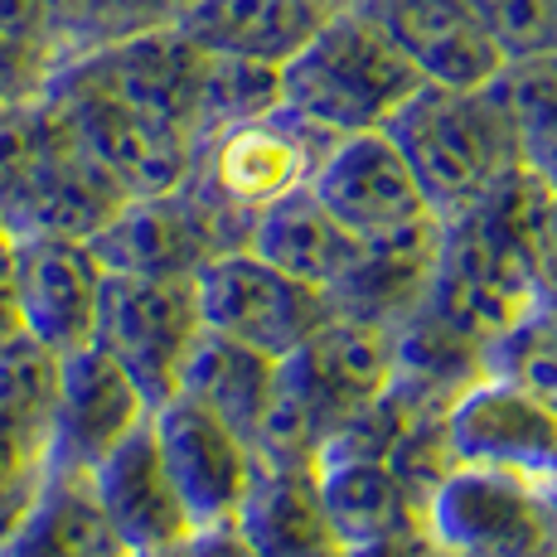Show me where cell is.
I'll use <instances>...</instances> for the list:
<instances>
[{
    "mask_svg": "<svg viewBox=\"0 0 557 557\" xmlns=\"http://www.w3.org/2000/svg\"><path fill=\"white\" fill-rule=\"evenodd\" d=\"M330 146H335V136H325L282 102L248 116V122L203 136L180 189L195 203L213 252L248 248L262 209L306 189Z\"/></svg>",
    "mask_w": 557,
    "mask_h": 557,
    "instance_id": "obj_1",
    "label": "cell"
},
{
    "mask_svg": "<svg viewBox=\"0 0 557 557\" xmlns=\"http://www.w3.org/2000/svg\"><path fill=\"white\" fill-rule=\"evenodd\" d=\"M122 203L49 98L0 112V228L10 238H92Z\"/></svg>",
    "mask_w": 557,
    "mask_h": 557,
    "instance_id": "obj_2",
    "label": "cell"
},
{
    "mask_svg": "<svg viewBox=\"0 0 557 557\" xmlns=\"http://www.w3.org/2000/svg\"><path fill=\"white\" fill-rule=\"evenodd\" d=\"M388 141L403 151L422 199L436 219H456L480 203L499 180L519 165V136H513L505 107L485 88H422L383 122Z\"/></svg>",
    "mask_w": 557,
    "mask_h": 557,
    "instance_id": "obj_3",
    "label": "cell"
},
{
    "mask_svg": "<svg viewBox=\"0 0 557 557\" xmlns=\"http://www.w3.org/2000/svg\"><path fill=\"white\" fill-rule=\"evenodd\" d=\"M422 88L417 69L359 5H339L292 59L276 69L282 107L325 136L383 132L398 107Z\"/></svg>",
    "mask_w": 557,
    "mask_h": 557,
    "instance_id": "obj_4",
    "label": "cell"
},
{
    "mask_svg": "<svg viewBox=\"0 0 557 557\" xmlns=\"http://www.w3.org/2000/svg\"><path fill=\"white\" fill-rule=\"evenodd\" d=\"M426 529L451 557H557L548 480L495 466H456L426 499Z\"/></svg>",
    "mask_w": 557,
    "mask_h": 557,
    "instance_id": "obj_5",
    "label": "cell"
},
{
    "mask_svg": "<svg viewBox=\"0 0 557 557\" xmlns=\"http://www.w3.org/2000/svg\"><path fill=\"white\" fill-rule=\"evenodd\" d=\"M45 98L59 107L73 141L98 160L102 175L112 180L126 199L165 195V189L185 185L189 160H195V141H189L180 126L112 98V92L78 78V73L63 69V63L53 69Z\"/></svg>",
    "mask_w": 557,
    "mask_h": 557,
    "instance_id": "obj_6",
    "label": "cell"
},
{
    "mask_svg": "<svg viewBox=\"0 0 557 557\" xmlns=\"http://www.w3.org/2000/svg\"><path fill=\"white\" fill-rule=\"evenodd\" d=\"M203 330L195 276H116L102 272L98 315H92V345L107 349L132 383L141 388L146 407H160L175 393L180 363Z\"/></svg>",
    "mask_w": 557,
    "mask_h": 557,
    "instance_id": "obj_7",
    "label": "cell"
},
{
    "mask_svg": "<svg viewBox=\"0 0 557 557\" xmlns=\"http://www.w3.org/2000/svg\"><path fill=\"white\" fill-rule=\"evenodd\" d=\"M195 301L203 330L286 359L335 315L325 292L286 276L282 267L262 262L257 252H219L195 272Z\"/></svg>",
    "mask_w": 557,
    "mask_h": 557,
    "instance_id": "obj_8",
    "label": "cell"
},
{
    "mask_svg": "<svg viewBox=\"0 0 557 557\" xmlns=\"http://www.w3.org/2000/svg\"><path fill=\"white\" fill-rule=\"evenodd\" d=\"M310 195L325 203L363 248H398L442 228L432 203L422 199L403 151L388 132L339 136L310 175Z\"/></svg>",
    "mask_w": 557,
    "mask_h": 557,
    "instance_id": "obj_9",
    "label": "cell"
},
{
    "mask_svg": "<svg viewBox=\"0 0 557 557\" xmlns=\"http://www.w3.org/2000/svg\"><path fill=\"white\" fill-rule=\"evenodd\" d=\"M151 432L170 480H175L185 513L195 529L233 523L243 490L252 480V442L238 436L219 412L199 407L185 393H170L151 407Z\"/></svg>",
    "mask_w": 557,
    "mask_h": 557,
    "instance_id": "obj_10",
    "label": "cell"
},
{
    "mask_svg": "<svg viewBox=\"0 0 557 557\" xmlns=\"http://www.w3.org/2000/svg\"><path fill=\"white\" fill-rule=\"evenodd\" d=\"M282 383L296 393L320 432H335L369 403H379L393 383V330L379 320L330 315L296 355L282 359Z\"/></svg>",
    "mask_w": 557,
    "mask_h": 557,
    "instance_id": "obj_11",
    "label": "cell"
},
{
    "mask_svg": "<svg viewBox=\"0 0 557 557\" xmlns=\"http://www.w3.org/2000/svg\"><path fill=\"white\" fill-rule=\"evenodd\" d=\"M456 466H495L529 480H557V407L509 379L480 373L446 412Z\"/></svg>",
    "mask_w": 557,
    "mask_h": 557,
    "instance_id": "obj_12",
    "label": "cell"
},
{
    "mask_svg": "<svg viewBox=\"0 0 557 557\" xmlns=\"http://www.w3.org/2000/svg\"><path fill=\"white\" fill-rule=\"evenodd\" d=\"M146 417H151V407H146L141 388L107 349H98L92 339L69 349V355H59L45 470H92Z\"/></svg>",
    "mask_w": 557,
    "mask_h": 557,
    "instance_id": "obj_13",
    "label": "cell"
},
{
    "mask_svg": "<svg viewBox=\"0 0 557 557\" xmlns=\"http://www.w3.org/2000/svg\"><path fill=\"white\" fill-rule=\"evenodd\" d=\"M63 69L98 83L112 98L160 116V122L180 126V132L195 141L199 83H203V69H209V53L189 45L180 29H160V35H141V39L107 45V49L73 53V59H63Z\"/></svg>",
    "mask_w": 557,
    "mask_h": 557,
    "instance_id": "obj_14",
    "label": "cell"
},
{
    "mask_svg": "<svg viewBox=\"0 0 557 557\" xmlns=\"http://www.w3.org/2000/svg\"><path fill=\"white\" fill-rule=\"evenodd\" d=\"M359 10L393 39V49L436 88H485L505 53L485 35L470 0H359Z\"/></svg>",
    "mask_w": 557,
    "mask_h": 557,
    "instance_id": "obj_15",
    "label": "cell"
},
{
    "mask_svg": "<svg viewBox=\"0 0 557 557\" xmlns=\"http://www.w3.org/2000/svg\"><path fill=\"white\" fill-rule=\"evenodd\" d=\"M88 475H92V490H98L107 519H112L116 539L126 543L132 557L165 553L195 533V523H189V513H185V499H180L175 480H170L165 460H160L151 417L136 422Z\"/></svg>",
    "mask_w": 557,
    "mask_h": 557,
    "instance_id": "obj_16",
    "label": "cell"
},
{
    "mask_svg": "<svg viewBox=\"0 0 557 557\" xmlns=\"http://www.w3.org/2000/svg\"><path fill=\"white\" fill-rule=\"evenodd\" d=\"M102 267L83 238H15V301L25 335L53 355L88 345Z\"/></svg>",
    "mask_w": 557,
    "mask_h": 557,
    "instance_id": "obj_17",
    "label": "cell"
},
{
    "mask_svg": "<svg viewBox=\"0 0 557 557\" xmlns=\"http://www.w3.org/2000/svg\"><path fill=\"white\" fill-rule=\"evenodd\" d=\"M102 272L116 276H195L213 252L185 189L126 199L92 238H83Z\"/></svg>",
    "mask_w": 557,
    "mask_h": 557,
    "instance_id": "obj_18",
    "label": "cell"
},
{
    "mask_svg": "<svg viewBox=\"0 0 557 557\" xmlns=\"http://www.w3.org/2000/svg\"><path fill=\"white\" fill-rule=\"evenodd\" d=\"M330 15V0H195L175 29L203 53L282 69Z\"/></svg>",
    "mask_w": 557,
    "mask_h": 557,
    "instance_id": "obj_19",
    "label": "cell"
},
{
    "mask_svg": "<svg viewBox=\"0 0 557 557\" xmlns=\"http://www.w3.org/2000/svg\"><path fill=\"white\" fill-rule=\"evenodd\" d=\"M248 252H257L262 262L282 267L286 276H296V282L330 296L363 262L369 248L306 185L296 195L276 199L272 209H262V219H257V228L248 238Z\"/></svg>",
    "mask_w": 557,
    "mask_h": 557,
    "instance_id": "obj_20",
    "label": "cell"
},
{
    "mask_svg": "<svg viewBox=\"0 0 557 557\" xmlns=\"http://www.w3.org/2000/svg\"><path fill=\"white\" fill-rule=\"evenodd\" d=\"M59 355L20 330L0 345V485L39 480L49 466V417Z\"/></svg>",
    "mask_w": 557,
    "mask_h": 557,
    "instance_id": "obj_21",
    "label": "cell"
},
{
    "mask_svg": "<svg viewBox=\"0 0 557 557\" xmlns=\"http://www.w3.org/2000/svg\"><path fill=\"white\" fill-rule=\"evenodd\" d=\"M0 557H132L88 470H45L39 495Z\"/></svg>",
    "mask_w": 557,
    "mask_h": 557,
    "instance_id": "obj_22",
    "label": "cell"
},
{
    "mask_svg": "<svg viewBox=\"0 0 557 557\" xmlns=\"http://www.w3.org/2000/svg\"><path fill=\"white\" fill-rule=\"evenodd\" d=\"M315 490L325 523L339 548L383 539L393 529L422 519L412 495L398 485L383 456H355V451H320L315 456Z\"/></svg>",
    "mask_w": 557,
    "mask_h": 557,
    "instance_id": "obj_23",
    "label": "cell"
},
{
    "mask_svg": "<svg viewBox=\"0 0 557 557\" xmlns=\"http://www.w3.org/2000/svg\"><path fill=\"white\" fill-rule=\"evenodd\" d=\"M276 363L282 359L262 355V349L243 345V339H228V335H219V330H199L185 363H180L175 393H185V398H195L199 407L219 412L233 432L252 442L257 417H262L267 398H272Z\"/></svg>",
    "mask_w": 557,
    "mask_h": 557,
    "instance_id": "obj_24",
    "label": "cell"
},
{
    "mask_svg": "<svg viewBox=\"0 0 557 557\" xmlns=\"http://www.w3.org/2000/svg\"><path fill=\"white\" fill-rule=\"evenodd\" d=\"M233 529L262 557L335 543L325 509H320L315 466H272V460L252 456V480L243 490L238 513H233Z\"/></svg>",
    "mask_w": 557,
    "mask_h": 557,
    "instance_id": "obj_25",
    "label": "cell"
},
{
    "mask_svg": "<svg viewBox=\"0 0 557 557\" xmlns=\"http://www.w3.org/2000/svg\"><path fill=\"white\" fill-rule=\"evenodd\" d=\"M480 369L557 407V276H543L533 301L480 345Z\"/></svg>",
    "mask_w": 557,
    "mask_h": 557,
    "instance_id": "obj_26",
    "label": "cell"
},
{
    "mask_svg": "<svg viewBox=\"0 0 557 557\" xmlns=\"http://www.w3.org/2000/svg\"><path fill=\"white\" fill-rule=\"evenodd\" d=\"M189 5L195 0H83V5H73L53 25V49H59V63H63L73 53L160 35V29H175L189 15Z\"/></svg>",
    "mask_w": 557,
    "mask_h": 557,
    "instance_id": "obj_27",
    "label": "cell"
},
{
    "mask_svg": "<svg viewBox=\"0 0 557 557\" xmlns=\"http://www.w3.org/2000/svg\"><path fill=\"white\" fill-rule=\"evenodd\" d=\"M276 102H282V92H276V69L209 53V69H203V83H199L195 146L203 136L223 132V126H233V122H248V116L267 112V107H276Z\"/></svg>",
    "mask_w": 557,
    "mask_h": 557,
    "instance_id": "obj_28",
    "label": "cell"
},
{
    "mask_svg": "<svg viewBox=\"0 0 557 557\" xmlns=\"http://www.w3.org/2000/svg\"><path fill=\"white\" fill-rule=\"evenodd\" d=\"M505 63L557 53V0H470Z\"/></svg>",
    "mask_w": 557,
    "mask_h": 557,
    "instance_id": "obj_29",
    "label": "cell"
},
{
    "mask_svg": "<svg viewBox=\"0 0 557 557\" xmlns=\"http://www.w3.org/2000/svg\"><path fill=\"white\" fill-rule=\"evenodd\" d=\"M53 69H59V53H53L49 39L0 35V112L45 98Z\"/></svg>",
    "mask_w": 557,
    "mask_h": 557,
    "instance_id": "obj_30",
    "label": "cell"
},
{
    "mask_svg": "<svg viewBox=\"0 0 557 557\" xmlns=\"http://www.w3.org/2000/svg\"><path fill=\"white\" fill-rule=\"evenodd\" d=\"M345 557H451L436 543V533L426 529V519L407 523V529H393L383 539H369V543H355L345 548Z\"/></svg>",
    "mask_w": 557,
    "mask_h": 557,
    "instance_id": "obj_31",
    "label": "cell"
},
{
    "mask_svg": "<svg viewBox=\"0 0 557 557\" xmlns=\"http://www.w3.org/2000/svg\"><path fill=\"white\" fill-rule=\"evenodd\" d=\"M0 35L49 39V45H53V15H49V0H0ZM53 53H59V49H53Z\"/></svg>",
    "mask_w": 557,
    "mask_h": 557,
    "instance_id": "obj_32",
    "label": "cell"
},
{
    "mask_svg": "<svg viewBox=\"0 0 557 557\" xmlns=\"http://www.w3.org/2000/svg\"><path fill=\"white\" fill-rule=\"evenodd\" d=\"M180 557H262L252 548L248 539H243L233 523H213V529H195L185 543L175 548Z\"/></svg>",
    "mask_w": 557,
    "mask_h": 557,
    "instance_id": "obj_33",
    "label": "cell"
},
{
    "mask_svg": "<svg viewBox=\"0 0 557 557\" xmlns=\"http://www.w3.org/2000/svg\"><path fill=\"white\" fill-rule=\"evenodd\" d=\"M25 330L20 320V301H15V238L0 228V345L15 339Z\"/></svg>",
    "mask_w": 557,
    "mask_h": 557,
    "instance_id": "obj_34",
    "label": "cell"
},
{
    "mask_svg": "<svg viewBox=\"0 0 557 557\" xmlns=\"http://www.w3.org/2000/svg\"><path fill=\"white\" fill-rule=\"evenodd\" d=\"M519 156H523V165H529L533 175H539L543 185L557 195V122L543 126V132H533L529 141L519 146Z\"/></svg>",
    "mask_w": 557,
    "mask_h": 557,
    "instance_id": "obj_35",
    "label": "cell"
},
{
    "mask_svg": "<svg viewBox=\"0 0 557 557\" xmlns=\"http://www.w3.org/2000/svg\"><path fill=\"white\" fill-rule=\"evenodd\" d=\"M39 480H45V475H39ZM39 480H15V485H0V548H5L10 533L20 529V519H25L29 505H35Z\"/></svg>",
    "mask_w": 557,
    "mask_h": 557,
    "instance_id": "obj_36",
    "label": "cell"
},
{
    "mask_svg": "<svg viewBox=\"0 0 557 557\" xmlns=\"http://www.w3.org/2000/svg\"><path fill=\"white\" fill-rule=\"evenodd\" d=\"M543 276H557V199L548 213V228H543Z\"/></svg>",
    "mask_w": 557,
    "mask_h": 557,
    "instance_id": "obj_37",
    "label": "cell"
},
{
    "mask_svg": "<svg viewBox=\"0 0 557 557\" xmlns=\"http://www.w3.org/2000/svg\"><path fill=\"white\" fill-rule=\"evenodd\" d=\"M276 557H345L339 543H315V548H296V553H276Z\"/></svg>",
    "mask_w": 557,
    "mask_h": 557,
    "instance_id": "obj_38",
    "label": "cell"
},
{
    "mask_svg": "<svg viewBox=\"0 0 557 557\" xmlns=\"http://www.w3.org/2000/svg\"><path fill=\"white\" fill-rule=\"evenodd\" d=\"M73 5H83V0H49V15H53V25H59V20L69 15Z\"/></svg>",
    "mask_w": 557,
    "mask_h": 557,
    "instance_id": "obj_39",
    "label": "cell"
},
{
    "mask_svg": "<svg viewBox=\"0 0 557 557\" xmlns=\"http://www.w3.org/2000/svg\"><path fill=\"white\" fill-rule=\"evenodd\" d=\"M175 548H180V543H175ZM175 548H165V553H136V557H180Z\"/></svg>",
    "mask_w": 557,
    "mask_h": 557,
    "instance_id": "obj_40",
    "label": "cell"
},
{
    "mask_svg": "<svg viewBox=\"0 0 557 557\" xmlns=\"http://www.w3.org/2000/svg\"><path fill=\"white\" fill-rule=\"evenodd\" d=\"M330 5H335V10H339V5H359V0H330Z\"/></svg>",
    "mask_w": 557,
    "mask_h": 557,
    "instance_id": "obj_41",
    "label": "cell"
},
{
    "mask_svg": "<svg viewBox=\"0 0 557 557\" xmlns=\"http://www.w3.org/2000/svg\"><path fill=\"white\" fill-rule=\"evenodd\" d=\"M548 490H553V505H557V480H548Z\"/></svg>",
    "mask_w": 557,
    "mask_h": 557,
    "instance_id": "obj_42",
    "label": "cell"
}]
</instances>
